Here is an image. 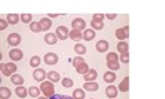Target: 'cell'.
<instances>
[{
    "instance_id": "1",
    "label": "cell",
    "mask_w": 165,
    "mask_h": 99,
    "mask_svg": "<svg viewBox=\"0 0 165 99\" xmlns=\"http://www.w3.org/2000/svg\"><path fill=\"white\" fill-rule=\"evenodd\" d=\"M40 90L43 91L44 96H50L51 98L52 95H55V90H54V84L51 81H43L40 85Z\"/></svg>"
},
{
    "instance_id": "2",
    "label": "cell",
    "mask_w": 165,
    "mask_h": 99,
    "mask_svg": "<svg viewBox=\"0 0 165 99\" xmlns=\"http://www.w3.org/2000/svg\"><path fill=\"white\" fill-rule=\"evenodd\" d=\"M2 72H3L4 76H13V74L16 72V65L13 62L2 63Z\"/></svg>"
},
{
    "instance_id": "3",
    "label": "cell",
    "mask_w": 165,
    "mask_h": 99,
    "mask_svg": "<svg viewBox=\"0 0 165 99\" xmlns=\"http://www.w3.org/2000/svg\"><path fill=\"white\" fill-rule=\"evenodd\" d=\"M55 35L59 40H66L68 37H70V32L68 30L66 26H58L57 30H55Z\"/></svg>"
},
{
    "instance_id": "4",
    "label": "cell",
    "mask_w": 165,
    "mask_h": 99,
    "mask_svg": "<svg viewBox=\"0 0 165 99\" xmlns=\"http://www.w3.org/2000/svg\"><path fill=\"white\" fill-rule=\"evenodd\" d=\"M7 41L10 46H18L19 43H21V36H19V33H11L10 36L7 37Z\"/></svg>"
},
{
    "instance_id": "5",
    "label": "cell",
    "mask_w": 165,
    "mask_h": 99,
    "mask_svg": "<svg viewBox=\"0 0 165 99\" xmlns=\"http://www.w3.org/2000/svg\"><path fill=\"white\" fill-rule=\"evenodd\" d=\"M44 62L47 65H55L58 62V55L55 52H48L47 55H44Z\"/></svg>"
},
{
    "instance_id": "6",
    "label": "cell",
    "mask_w": 165,
    "mask_h": 99,
    "mask_svg": "<svg viewBox=\"0 0 165 99\" xmlns=\"http://www.w3.org/2000/svg\"><path fill=\"white\" fill-rule=\"evenodd\" d=\"M128 32H129V28L125 26V28H120V29L116 30V36H117V38L120 41H123L124 38L128 37Z\"/></svg>"
},
{
    "instance_id": "7",
    "label": "cell",
    "mask_w": 165,
    "mask_h": 99,
    "mask_svg": "<svg viewBox=\"0 0 165 99\" xmlns=\"http://www.w3.org/2000/svg\"><path fill=\"white\" fill-rule=\"evenodd\" d=\"M47 74H48V73H46V70H43V69H36L35 73H33V79H35L36 81H41V82H43L44 79L47 77Z\"/></svg>"
},
{
    "instance_id": "8",
    "label": "cell",
    "mask_w": 165,
    "mask_h": 99,
    "mask_svg": "<svg viewBox=\"0 0 165 99\" xmlns=\"http://www.w3.org/2000/svg\"><path fill=\"white\" fill-rule=\"evenodd\" d=\"M72 26H73V29H76V30H82V29H85V21L81 18H76V19H73V22H72Z\"/></svg>"
},
{
    "instance_id": "9",
    "label": "cell",
    "mask_w": 165,
    "mask_h": 99,
    "mask_svg": "<svg viewBox=\"0 0 165 99\" xmlns=\"http://www.w3.org/2000/svg\"><path fill=\"white\" fill-rule=\"evenodd\" d=\"M22 57H24V52H22L21 50L14 48V50H11V51H10V58L13 61H21Z\"/></svg>"
},
{
    "instance_id": "10",
    "label": "cell",
    "mask_w": 165,
    "mask_h": 99,
    "mask_svg": "<svg viewBox=\"0 0 165 99\" xmlns=\"http://www.w3.org/2000/svg\"><path fill=\"white\" fill-rule=\"evenodd\" d=\"M96 51L99 52H106L107 50H109V43H107L106 40H99L98 43H96Z\"/></svg>"
},
{
    "instance_id": "11",
    "label": "cell",
    "mask_w": 165,
    "mask_h": 99,
    "mask_svg": "<svg viewBox=\"0 0 165 99\" xmlns=\"http://www.w3.org/2000/svg\"><path fill=\"white\" fill-rule=\"evenodd\" d=\"M44 40H46V43L50 44V46H55V44H57L58 37H57L55 33H47L46 37H44Z\"/></svg>"
},
{
    "instance_id": "12",
    "label": "cell",
    "mask_w": 165,
    "mask_h": 99,
    "mask_svg": "<svg viewBox=\"0 0 165 99\" xmlns=\"http://www.w3.org/2000/svg\"><path fill=\"white\" fill-rule=\"evenodd\" d=\"M98 77V73H96V70H94V69H91L88 73H85L84 74V79H85V81L87 82H92V81H95V79Z\"/></svg>"
},
{
    "instance_id": "13",
    "label": "cell",
    "mask_w": 165,
    "mask_h": 99,
    "mask_svg": "<svg viewBox=\"0 0 165 99\" xmlns=\"http://www.w3.org/2000/svg\"><path fill=\"white\" fill-rule=\"evenodd\" d=\"M95 30L94 29H85L84 30V33H82V38L84 40H87V41H90V40H94L95 38Z\"/></svg>"
},
{
    "instance_id": "14",
    "label": "cell",
    "mask_w": 165,
    "mask_h": 99,
    "mask_svg": "<svg viewBox=\"0 0 165 99\" xmlns=\"http://www.w3.org/2000/svg\"><path fill=\"white\" fill-rule=\"evenodd\" d=\"M38 24H40V29L41 30H48L50 28H51L52 22L50 21V18H43L38 21Z\"/></svg>"
},
{
    "instance_id": "15",
    "label": "cell",
    "mask_w": 165,
    "mask_h": 99,
    "mask_svg": "<svg viewBox=\"0 0 165 99\" xmlns=\"http://www.w3.org/2000/svg\"><path fill=\"white\" fill-rule=\"evenodd\" d=\"M118 90H120L121 92H127V91L129 90V77H125V79H124L123 81L120 82V85H118Z\"/></svg>"
},
{
    "instance_id": "16",
    "label": "cell",
    "mask_w": 165,
    "mask_h": 99,
    "mask_svg": "<svg viewBox=\"0 0 165 99\" xmlns=\"http://www.w3.org/2000/svg\"><path fill=\"white\" fill-rule=\"evenodd\" d=\"M117 51L120 52V54H128V43L120 41V43L117 44Z\"/></svg>"
},
{
    "instance_id": "17",
    "label": "cell",
    "mask_w": 165,
    "mask_h": 99,
    "mask_svg": "<svg viewBox=\"0 0 165 99\" xmlns=\"http://www.w3.org/2000/svg\"><path fill=\"white\" fill-rule=\"evenodd\" d=\"M117 92L118 91H117V88H116L114 85H109V87L106 88V95L109 96V98H112V99L117 96Z\"/></svg>"
},
{
    "instance_id": "18",
    "label": "cell",
    "mask_w": 165,
    "mask_h": 99,
    "mask_svg": "<svg viewBox=\"0 0 165 99\" xmlns=\"http://www.w3.org/2000/svg\"><path fill=\"white\" fill-rule=\"evenodd\" d=\"M15 94L19 96V98H22V99H24L25 96H26L28 94H29V91H26V88H24V87H22V85H18V87L15 88Z\"/></svg>"
},
{
    "instance_id": "19",
    "label": "cell",
    "mask_w": 165,
    "mask_h": 99,
    "mask_svg": "<svg viewBox=\"0 0 165 99\" xmlns=\"http://www.w3.org/2000/svg\"><path fill=\"white\" fill-rule=\"evenodd\" d=\"M19 18H21V16L16 15V14H8V15H7V21H8V24H11V25H16V24H18Z\"/></svg>"
},
{
    "instance_id": "20",
    "label": "cell",
    "mask_w": 165,
    "mask_h": 99,
    "mask_svg": "<svg viewBox=\"0 0 165 99\" xmlns=\"http://www.w3.org/2000/svg\"><path fill=\"white\" fill-rule=\"evenodd\" d=\"M76 70H77V73H80V74H85V73H88V72H90L91 69L88 68V65L84 62V63H81V65L77 66Z\"/></svg>"
},
{
    "instance_id": "21",
    "label": "cell",
    "mask_w": 165,
    "mask_h": 99,
    "mask_svg": "<svg viewBox=\"0 0 165 99\" xmlns=\"http://www.w3.org/2000/svg\"><path fill=\"white\" fill-rule=\"evenodd\" d=\"M82 88H85V90L90 91V92H94V91H96V90L99 88V85L96 84V82H94V81H92V82H85L84 87H82Z\"/></svg>"
},
{
    "instance_id": "22",
    "label": "cell",
    "mask_w": 165,
    "mask_h": 99,
    "mask_svg": "<svg viewBox=\"0 0 165 99\" xmlns=\"http://www.w3.org/2000/svg\"><path fill=\"white\" fill-rule=\"evenodd\" d=\"M11 96V91L7 87H2L0 88V98L2 99H8Z\"/></svg>"
},
{
    "instance_id": "23",
    "label": "cell",
    "mask_w": 165,
    "mask_h": 99,
    "mask_svg": "<svg viewBox=\"0 0 165 99\" xmlns=\"http://www.w3.org/2000/svg\"><path fill=\"white\" fill-rule=\"evenodd\" d=\"M70 38H73L74 41H79V40H81L82 38V33L80 32V30H76V29H73L70 32Z\"/></svg>"
},
{
    "instance_id": "24",
    "label": "cell",
    "mask_w": 165,
    "mask_h": 99,
    "mask_svg": "<svg viewBox=\"0 0 165 99\" xmlns=\"http://www.w3.org/2000/svg\"><path fill=\"white\" fill-rule=\"evenodd\" d=\"M116 77H117V76H116L113 72H106V73L103 74V80L106 82H113L116 80Z\"/></svg>"
},
{
    "instance_id": "25",
    "label": "cell",
    "mask_w": 165,
    "mask_h": 99,
    "mask_svg": "<svg viewBox=\"0 0 165 99\" xmlns=\"http://www.w3.org/2000/svg\"><path fill=\"white\" fill-rule=\"evenodd\" d=\"M47 77L50 79V81L51 82H57V81H59L61 80V77H59V74L57 73V72H48V74H47Z\"/></svg>"
},
{
    "instance_id": "26",
    "label": "cell",
    "mask_w": 165,
    "mask_h": 99,
    "mask_svg": "<svg viewBox=\"0 0 165 99\" xmlns=\"http://www.w3.org/2000/svg\"><path fill=\"white\" fill-rule=\"evenodd\" d=\"M11 81L15 85H22L24 84V77L19 76V74H13V76H11Z\"/></svg>"
},
{
    "instance_id": "27",
    "label": "cell",
    "mask_w": 165,
    "mask_h": 99,
    "mask_svg": "<svg viewBox=\"0 0 165 99\" xmlns=\"http://www.w3.org/2000/svg\"><path fill=\"white\" fill-rule=\"evenodd\" d=\"M74 51L77 52V55H84L85 52H87V48H85L84 44H79V43H77L76 46H74Z\"/></svg>"
},
{
    "instance_id": "28",
    "label": "cell",
    "mask_w": 165,
    "mask_h": 99,
    "mask_svg": "<svg viewBox=\"0 0 165 99\" xmlns=\"http://www.w3.org/2000/svg\"><path fill=\"white\" fill-rule=\"evenodd\" d=\"M40 88H37V87H30L29 88V95L32 96V98H37L38 96V94H40Z\"/></svg>"
},
{
    "instance_id": "29",
    "label": "cell",
    "mask_w": 165,
    "mask_h": 99,
    "mask_svg": "<svg viewBox=\"0 0 165 99\" xmlns=\"http://www.w3.org/2000/svg\"><path fill=\"white\" fill-rule=\"evenodd\" d=\"M40 57H37V55H35V57L30 58V66L32 68H37L38 65H40Z\"/></svg>"
},
{
    "instance_id": "30",
    "label": "cell",
    "mask_w": 165,
    "mask_h": 99,
    "mask_svg": "<svg viewBox=\"0 0 165 99\" xmlns=\"http://www.w3.org/2000/svg\"><path fill=\"white\" fill-rule=\"evenodd\" d=\"M106 61L107 62H117L118 61V55L116 52H110V54L106 55Z\"/></svg>"
},
{
    "instance_id": "31",
    "label": "cell",
    "mask_w": 165,
    "mask_h": 99,
    "mask_svg": "<svg viewBox=\"0 0 165 99\" xmlns=\"http://www.w3.org/2000/svg\"><path fill=\"white\" fill-rule=\"evenodd\" d=\"M73 98L74 99H84V91L82 90H74L73 91Z\"/></svg>"
},
{
    "instance_id": "32",
    "label": "cell",
    "mask_w": 165,
    "mask_h": 99,
    "mask_svg": "<svg viewBox=\"0 0 165 99\" xmlns=\"http://www.w3.org/2000/svg\"><path fill=\"white\" fill-rule=\"evenodd\" d=\"M30 30H32L33 33L41 32V29H40V24H38V22H32V24H30Z\"/></svg>"
},
{
    "instance_id": "33",
    "label": "cell",
    "mask_w": 165,
    "mask_h": 99,
    "mask_svg": "<svg viewBox=\"0 0 165 99\" xmlns=\"http://www.w3.org/2000/svg\"><path fill=\"white\" fill-rule=\"evenodd\" d=\"M21 19L24 24H32V15H30V14H22Z\"/></svg>"
},
{
    "instance_id": "34",
    "label": "cell",
    "mask_w": 165,
    "mask_h": 99,
    "mask_svg": "<svg viewBox=\"0 0 165 99\" xmlns=\"http://www.w3.org/2000/svg\"><path fill=\"white\" fill-rule=\"evenodd\" d=\"M91 26H92L94 29H96V30H101V29H103V22H98V21H94L92 19Z\"/></svg>"
},
{
    "instance_id": "35",
    "label": "cell",
    "mask_w": 165,
    "mask_h": 99,
    "mask_svg": "<svg viewBox=\"0 0 165 99\" xmlns=\"http://www.w3.org/2000/svg\"><path fill=\"white\" fill-rule=\"evenodd\" d=\"M62 85L65 88H70L72 85H73V80L72 79H68V77H65V79L62 80Z\"/></svg>"
},
{
    "instance_id": "36",
    "label": "cell",
    "mask_w": 165,
    "mask_h": 99,
    "mask_svg": "<svg viewBox=\"0 0 165 99\" xmlns=\"http://www.w3.org/2000/svg\"><path fill=\"white\" fill-rule=\"evenodd\" d=\"M50 99H74L73 96H68V95H61V94H55L52 95Z\"/></svg>"
},
{
    "instance_id": "37",
    "label": "cell",
    "mask_w": 165,
    "mask_h": 99,
    "mask_svg": "<svg viewBox=\"0 0 165 99\" xmlns=\"http://www.w3.org/2000/svg\"><path fill=\"white\" fill-rule=\"evenodd\" d=\"M107 66H109L110 70H117V69H120V63L117 62H107Z\"/></svg>"
},
{
    "instance_id": "38",
    "label": "cell",
    "mask_w": 165,
    "mask_h": 99,
    "mask_svg": "<svg viewBox=\"0 0 165 99\" xmlns=\"http://www.w3.org/2000/svg\"><path fill=\"white\" fill-rule=\"evenodd\" d=\"M72 62H73L74 68H77V66H79V65H81V63H84V61H82V58H81V57H76L73 61H72Z\"/></svg>"
},
{
    "instance_id": "39",
    "label": "cell",
    "mask_w": 165,
    "mask_h": 99,
    "mask_svg": "<svg viewBox=\"0 0 165 99\" xmlns=\"http://www.w3.org/2000/svg\"><path fill=\"white\" fill-rule=\"evenodd\" d=\"M105 15L103 14H94V21H98V22H103Z\"/></svg>"
},
{
    "instance_id": "40",
    "label": "cell",
    "mask_w": 165,
    "mask_h": 99,
    "mask_svg": "<svg viewBox=\"0 0 165 99\" xmlns=\"http://www.w3.org/2000/svg\"><path fill=\"white\" fill-rule=\"evenodd\" d=\"M120 59L123 63H128L129 62V55L128 54H121L120 55Z\"/></svg>"
},
{
    "instance_id": "41",
    "label": "cell",
    "mask_w": 165,
    "mask_h": 99,
    "mask_svg": "<svg viewBox=\"0 0 165 99\" xmlns=\"http://www.w3.org/2000/svg\"><path fill=\"white\" fill-rule=\"evenodd\" d=\"M7 25H8V21H6V19H0V29L2 30H4L6 28H7Z\"/></svg>"
},
{
    "instance_id": "42",
    "label": "cell",
    "mask_w": 165,
    "mask_h": 99,
    "mask_svg": "<svg viewBox=\"0 0 165 99\" xmlns=\"http://www.w3.org/2000/svg\"><path fill=\"white\" fill-rule=\"evenodd\" d=\"M106 18H109V19H114V18H116V14H107Z\"/></svg>"
},
{
    "instance_id": "43",
    "label": "cell",
    "mask_w": 165,
    "mask_h": 99,
    "mask_svg": "<svg viewBox=\"0 0 165 99\" xmlns=\"http://www.w3.org/2000/svg\"><path fill=\"white\" fill-rule=\"evenodd\" d=\"M38 99H48V98H47V96H40Z\"/></svg>"
}]
</instances>
